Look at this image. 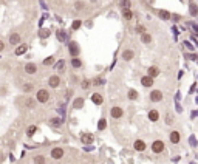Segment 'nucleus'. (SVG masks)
<instances>
[{
    "label": "nucleus",
    "instance_id": "34",
    "mask_svg": "<svg viewBox=\"0 0 198 164\" xmlns=\"http://www.w3.org/2000/svg\"><path fill=\"white\" fill-rule=\"evenodd\" d=\"M81 25H82V22H81V20H74L73 25H71V28H73V30H79Z\"/></svg>",
    "mask_w": 198,
    "mask_h": 164
},
{
    "label": "nucleus",
    "instance_id": "22",
    "mask_svg": "<svg viewBox=\"0 0 198 164\" xmlns=\"http://www.w3.org/2000/svg\"><path fill=\"white\" fill-rule=\"evenodd\" d=\"M122 16H124L125 20H130V19L133 17V14H132V11H130V9H124V11H122Z\"/></svg>",
    "mask_w": 198,
    "mask_h": 164
},
{
    "label": "nucleus",
    "instance_id": "20",
    "mask_svg": "<svg viewBox=\"0 0 198 164\" xmlns=\"http://www.w3.org/2000/svg\"><path fill=\"white\" fill-rule=\"evenodd\" d=\"M82 105H84V99H82V98L74 99V104H73V107H74V108H81Z\"/></svg>",
    "mask_w": 198,
    "mask_h": 164
},
{
    "label": "nucleus",
    "instance_id": "45",
    "mask_svg": "<svg viewBox=\"0 0 198 164\" xmlns=\"http://www.w3.org/2000/svg\"><path fill=\"white\" fill-rule=\"evenodd\" d=\"M195 116H198V110H195V112L192 113V118H195Z\"/></svg>",
    "mask_w": 198,
    "mask_h": 164
},
{
    "label": "nucleus",
    "instance_id": "17",
    "mask_svg": "<svg viewBox=\"0 0 198 164\" xmlns=\"http://www.w3.org/2000/svg\"><path fill=\"white\" fill-rule=\"evenodd\" d=\"M158 118H160L158 112H156V110H150V113H149V119L150 121H158Z\"/></svg>",
    "mask_w": 198,
    "mask_h": 164
},
{
    "label": "nucleus",
    "instance_id": "12",
    "mask_svg": "<svg viewBox=\"0 0 198 164\" xmlns=\"http://www.w3.org/2000/svg\"><path fill=\"white\" fill-rule=\"evenodd\" d=\"M170 141H172L173 144H178L180 142V133L178 132H172L170 133Z\"/></svg>",
    "mask_w": 198,
    "mask_h": 164
},
{
    "label": "nucleus",
    "instance_id": "8",
    "mask_svg": "<svg viewBox=\"0 0 198 164\" xmlns=\"http://www.w3.org/2000/svg\"><path fill=\"white\" fill-rule=\"evenodd\" d=\"M135 149L138 150V152H144L146 150V142L141 141V139H136L135 141Z\"/></svg>",
    "mask_w": 198,
    "mask_h": 164
},
{
    "label": "nucleus",
    "instance_id": "10",
    "mask_svg": "<svg viewBox=\"0 0 198 164\" xmlns=\"http://www.w3.org/2000/svg\"><path fill=\"white\" fill-rule=\"evenodd\" d=\"M112 116H113V118H121V116H122V108L113 107L112 108Z\"/></svg>",
    "mask_w": 198,
    "mask_h": 164
},
{
    "label": "nucleus",
    "instance_id": "38",
    "mask_svg": "<svg viewBox=\"0 0 198 164\" xmlns=\"http://www.w3.org/2000/svg\"><path fill=\"white\" fill-rule=\"evenodd\" d=\"M189 142H190V146H192V147H197V139L194 138V136H190V139H189Z\"/></svg>",
    "mask_w": 198,
    "mask_h": 164
},
{
    "label": "nucleus",
    "instance_id": "30",
    "mask_svg": "<svg viewBox=\"0 0 198 164\" xmlns=\"http://www.w3.org/2000/svg\"><path fill=\"white\" fill-rule=\"evenodd\" d=\"M22 90H23L25 93H30V91L33 90V84H23V87H22Z\"/></svg>",
    "mask_w": 198,
    "mask_h": 164
},
{
    "label": "nucleus",
    "instance_id": "28",
    "mask_svg": "<svg viewBox=\"0 0 198 164\" xmlns=\"http://www.w3.org/2000/svg\"><path fill=\"white\" fill-rule=\"evenodd\" d=\"M128 98H130L132 101L138 99V91H136V90H130V91H128Z\"/></svg>",
    "mask_w": 198,
    "mask_h": 164
},
{
    "label": "nucleus",
    "instance_id": "43",
    "mask_svg": "<svg viewBox=\"0 0 198 164\" xmlns=\"http://www.w3.org/2000/svg\"><path fill=\"white\" fill-rule=\"evenodd\" d=\"M3 48H5V44L2 42V40H0V53H2V51H3Z\"/></svg>",
    "mask_w": 198,
    "mask_h": 164
},
{
    "label": "nucleus",
    "instance_id": "39",
    "mask_svg": "<svg viewBox=\"0 0 198 164\" xmlns=\"http://www.w3.org/2000/svg\"><path fill=\"white\" fill-rule=\"evenodd\" d=\"M34 163H45V158L44 156H36V158H34Z\"/></svg>",
    "mask_w": 198,
    "mask_h": 164
},
{
    "label": "nucleus",
    "instance_id": "40",
    "mask_svg": "<svg viewBox=\"0 0 198 164\" xmlns=\"http://www.w3.org/2000/svg\"><path fill=\"white\" fill-rule=\"evenodd\" d=\"M136 31H138V33H141V34H142V33H144V31H146V28H144V26H142V25H138V26H136Z\"/></svg>",
    "mask_w": 198,
    "mask_h": 164
},
{
    "label": "nucleus",
    "instance_id": "32",
    "mask_svg": "<svg viewBox=\"0 0 198 164\" xmlns=\"http://www.w3.org/2000/svg\"><path fill=\"white\" fill-rule=\"evenodd\" d=\"M71 65H73L74 68H79L81 65H82V62H81V60H79V59H76V57H74V59L71 60Z\"/></svg>",
    "mask_w": 198,
    "mask_h": 164
},
{
    "label": "nucleus",
    "instance_id": "36",
    "mask_svg": "<svg viewBox=\"0 0 198 164\" xmlns=\"http://www.w3.org/2000/svg\"><path fill=\"white\" fill-rule=\"evenodd\" d=\"M53 62H54V57H51V56H50V57H46V59L44 60V65H51Z\"/></svg>",
    "mask_w": 198,
    "mask_h": 164
},
{
    "label": "nucleus",
    "instance_id": "13",
    "mask_svg": "<svg viewBox=\"0 0 198 164\" xmlns=\"http://www.w3.org/2000/svg\"><path fill=\"white\" fill-rule=\"evenodd\" d=\"M91 101H93L96 105H101V104H102V96H101L99 93H94L93 96H91Z\"/></svg>",
    "mask_w": 198,
    "mask_h": 164
},
{
    "label": "nucleus",
    "instance_id": "25",
    "mask_svg": "<svg viewBox=\"0 0 198 164\" xmlns=\"http://www.w3.org/2000/svg\"><path fill=\"white\" fill-rule=\"evenodd\" d=\"M25 105H26V107H30V108H33L34 105H36V102H34L33 98H28V99H25Z\"/></svg>",
    "mask_w": 198,
    "mask_h": 164
},
{
    "label": "nucleus",
    "instance_id": "24",
    "mask_svg": "<svg viewBox=\"0 0 198 164\" xmlns=\"http://www.w3.org/2000/svg\"><path fill=\"white\" fill-rule=\"evenodd\" d=\"M142 42L144 44H150V40H152V36H150V34H146V33H142Z\"/></svg>",
    "mask_w": 198,
    "mask_h": 164
},
{
    "label": "nucleus",
    "instance_id": "35",
    "mask_svg": "<svg viewBox=\"0 0 198 164\" xmlns=\"http://www.w3.org/2000/svg\"><path fill=\"white\" fill-rule=\"evenodd\" d=\"M48 36H50V31L48 30H42V31H40V37H42V39H46Z\"/></svg>",
    "mask_w": 198,
    "mask_h": 164
},
{
    "label": "nucleus",
    "instance_id": "2",
    "mask_svg": "<svg viewBox=\"0 0 198 164\" xmlns=\"http://www.w3.org/2000/svg\"><path fill=\"white\" fill-rule=\"evenodd\" d=\"M48 98H50V94H48V91H46V90H44V88L37 91V101L39 102H42V104H44V102L48 101Z\"/></svg>",
    "mask_w": 198,
    "mask_h": 164
},
{
    "label": "nucleus",
    "instance_id": "3",
    "mask_svg": "<svg viewBox=\"0 0 198 164\" xmlns=\"http://www.w3.org/2000/svg\"><path fill=\"white\" fill-rule=\"evenodd\" d=\"M152 150L155 153H161L162 150H164V142H162V141H155L152 144Z\"/></svg>",
    "mask_w": 198,
    "mask_h": 164
},
{
    "label": "nucleus",
    "instance_id": "26",
    "mask_svg": "<svg viewBox=\"0 0 198 164\" xmlns=\"http://www.w3.org/2000/svg\"><path fill=\"white\" fill-rule=\"evenodd\" d=\"M130 0H122L121 2V6H122V9H130Z\"/></svg>",
    "mask_w": 198,
    "mask_h": 164
},
{
    "label": "nucleus",
    "instance_id": "15",
    "mask_svg": "<svg viewBox=\"0 0 198 164\" xmlns=\"http://www.w3.org/2000/svg\"><path fill=\"white\" fill-rule=\"evenodd\" d=\"M122 59H124V60L133 59V51H132V50H125L124 53H122Z\"/></svg>",
    "mask_w": 198,
    "mask_h": 164
},
{
    "label": "nucleus",
    "instance_id": "16",
    "mask_svg": "<svg viewBox=\"0 0 198 164\" xmlns=\"http://www.w3.org/2000/svg\"><path fill=\"white\" fill-rule=\"evenodd\" d=\"M36 70H37V68H36V65H34V64H28V65H25V71L28 73V74L36 73Z\"/></svg>",
    "mask_w": 198,
    "mask_h": 164
},
{
    "label": "nucleus",
    "instance_id": "29",
    "mask_svg": "<svg viewBox=\"0 0 198 164\" xmlns=\"http://www.w3.org/2000/svg\"><path fill=\"white\" fill-rule=\"evenodd\" d=\"M190 14H192V16H197L198 14V8H197L195 3H190Z\"/></svg>",
    "mask_w": 198,
    "mask_h": 164
},
{
    "label": "nucleus",
    "instance_id": "44",
    "mask_svg": "<svg viewBox=\"0 0 198 164\" xmlns=\"http://www.w3.org/2000/svg\"><path fill=\"white\" fill-rule=\"evenodd\" d=\"M0 94H5V88L3 87H0Z\"/></svg>",
    "mask_w": 198,
    "mask_h": 164
},
{
    "label": "nucleus",
    "instance_id": "6",
    "mask_svg": "<svg viewBox=\"0 0 198 164\" xmlns=\"http://www.w3.org/2000/svg\"><path fill=\"white\" fill-rule=\"evenodd\" d=\"M141 84L144 85V87H152L153 85V78L152 76H144V78H141Z\"/></svg>",
    "mask_w": 198,
    "mask_h": 164
},
{
    "label": "nucleus",
    "instance_id": "4",
    "mask_svg": "<svg viewBox=\"0 0 198 164\" xmlns=\"http://www.w3.org/2000/svg\"><path fill=\"white\" fill-rule=\"evenodd\" d=\"M150 99H152L153 102H160L162 99V93L160 90H153L152 93H150Z\"/></svg>",
    "mask_w": 198,
    "mask_h": 164
},
{
    "label": "nucleus",
    "instance_id": "41",
    "mask_svg": "<svg viewBox=\"0 0 198 164\" xmlns=\"http://www.w3.org/2000/svg\"><path fill=\"white\" fill-rule=\"evenodd\" d=\"M76 9H84V3L82 2H76Z\"/></svg>",
    "mask_w": 198,
    "mask_h": 164
},
{
    "label": "nucleus",
    "instance_id": "33",
    "mask_svg": "<svg viewBox=\"0 0 198 164\" xmlns=\"http://www.w3.org/2000/svg\"><path fill=\"white\" fill-rule=\"evenodd\" d=\"M34 133H36V126H31L28 130H26V135H28V136H33Z\"/></svg>",
    "mask_w": 198,
    "mask_h": 164
},
{
    "label": "nucleus",
    "instance_id": "7",
    "mask_svg": "<svg viewBox=\"0 0 198 164\" xmlns=\"http://www.w3.org/2000/svg\"><path fill=\"white\" fill-rule=\"evenodd\" d=\"M48 84H50V87H53V88H56V87H59V84H60V78L59 76H51L50 78V81H48Z\"/></svg>",
    "mask_w": 198,
    "mask_h": 164
},
{
    "label": "nucleus",
    "instance_id": "42",
    "mask_svg": "<svg viewBox=\"0 0 198 164\" xmlns=\"http://www.w3.org/2000/svg\"><path fill=\"white\" fill-rule=\"evenodd\" d=\"M93 84H96V85H102V84H104V81H102V79H96V81L93 82Z\"/></svg>",
    "mask_w": 198,
    "mask_h": 164
},
{
    "label": "nucleus",
    "instance_id": "14",
    "mask_svg": "<svg viewBox=\"0 0 198 164\" xmlns=\"http://www.w3.org/2000/svg\"><path fill=\"white\" fill-rule=\"evenodd\" d=\"M19 42H20V36H19V34H11L9 44H11V45H17Z\"/></svg>",
    "mask_w": 198,
    "mask_h": 164
},
{
    "label": "nucleus",
    "instance_id": "9",
    "mask_svg": "<svg viewBox=\"0 0 198 164\" xmlns=\"http://www.w3.org/2000/svg\"><path fill=\"white\" fill-rule=\"evenodd\" d=\"M81 139H82L84 144H91L94 138H93V135H90V133H84L82 136H81Z\"/></svg>",
    "mask_w": 198,
    "mask_h": 164
},
{
    "label": "nucleus",
    "instance_id": "31",
    "mask_svg": "<svg viewBox=\"0 0 198 164\" xmlns=\"http://www.w3.org/2000/svg\"><path fill=\"white\" fill-rule=\"evenodd\" d=\"M56 68H57L59 71H62L64 68H65V60H59V62L56 64Z\"/></svg>",
    "mask_w": 198,
    "mask_h": 164
},
{
    "label": "nucleus",
    "instance_id": "37",
    "mask_svg": "<svg viewBox=\"0 0 198 164\" xmlns=\"http://www.w3.org/2000/svg\"><path fill=\"white\" fill-rule=\"evenodd\" d=\"M81 87H82L84 90H87V88L90 87V81H82V84H81Z\"/></svg>",
    "mask_w": 198,
    "mask_h": 164
},
{
    "label": "nucleus",
    "instance_id": "46",
    "mask_svg": "<svg viewBox=\"0 0 198 164\" xmlns=\"http://www.w3.org/2000/svg\"><path fill=\"white\" fill-rule=\"evenodd\" d=\"M197 104H198V98H197Z\"/></svg>",
    "mask_w": 198,
    "mask_h": 164
},
{
    "label": "nucleus",
    "instance_id": "5",
    "mask_svg": "<svg viewBox=\"0 0 198 164\" xmlns=\"http://www.w3.org/2000/svg\"><path fill=\"white\" fill-rule=\"evenodd\" d=\"M62 155H64V150L60 149V147H54L51 150V156L54 160H59V158H62Z\"/></svg>",
    "mask_w": 198,
    "mask_h": 164
},
{
    "label": "nucleus",
    "instance_id": "21",
    "mask_svg": "<svg viewBox=\"0 0 198 164\" xmlns=\"http://www.w3.org/2000/svg\"><path fill=\"white\" fill-rule=\"evenodd\" d=\"M50 124H51L53 127H59L60 124H62V119H59V118H53V119L50 121Z\"/></svg>",
    "mask_w": 198,
    "mask_h": 164
},
{
    "label": "nucleus",
    "instance_id": "11",
    "mask_svg": "<svg viewBox=\"0 0 198 164\" xmlns=\"http://www.w3.org/2000/svg\"><path fill=\"white\" fill-rule=\"evenodd\" d=\"M26 50H28V46H26V45H23V44H22V45H19V46H17V48H16V51H14V53L17 54V56H20V54H25V53H26Z\"/></svg>",
    "mask_w": 198,
    "mask_h": 164
},
{
    "label": "nucleus",
    "instance_id": "27",
    "mask_svg": "<svg viewBox=\"0 0 198 164\" xmlns=\"http://www.w3.org/2000/svg\"><path fill=\"white\" fill-rule=\"evenodd\" d=\"M57 39L60 40V42H65V40H67V34L64 31H57Z\"/></svg>",
    "mask_w": 198,
    "mask_h": 164
},
{
    "label": "nucleus",
    "instance_id": "23",
    "mask_svg": "<svg viewBox=\"0 0 198 164\" xmlns=\"http://www.w3.org/2000/svg\"><path fill=\"white\" fill-rule=\"evenodd\" d=\"M107 127V121L102 118V119H99V122H98V128L99 130H104V128Z\"/></svg>",
    "mask_w": 198,
    "mask_h": 164
},
{
    "label": "nucleus",
    "instance_id": "18",
    "mask_svg": "<svg viewBox=\"0 0 198 164\" xmlns=\"http://www.w3.org/2000/svg\"><path fill=\"white\" fill-rule=\"evenodd\" d=\"M158 73H160V70H158L156 67H150V68H149V76L156 78V76H158Z\"/></svg>",
    "mask_w": 198,
    "mask_h": 164
},
{
    "label": "nucleus",
    "instance_id": "1",
    "mask_svg": "<svg viewBox=\"0 0 198 164\" xmlns=\"http://www.w3.org/2000/svg\"><path fill=\"white\" fill-rule=\"evenodd\" d=\"M68 51H70V54L73 57H76L79 54V45L76 42H70V44H68Z\"/></svg>",
    "mask_w": 198,
    "mask_h": 164
},
{
    "label": "nucleus",
    "instance_id": "19",
    "mask_svg": "<svg viewBox=\"0 0 198 164\" xmlns=\"http://www.w3.org/2000/svg\"><path fill=\"white\" fill-rule=\"evenodd\" d=\"M158 16H160L161 19H164V20H169V19H170L169 11H164V9H160V11H158Z\"/></svg>",
    "mask_w": 198,
    "mask_h": 164
}]
</instances>
